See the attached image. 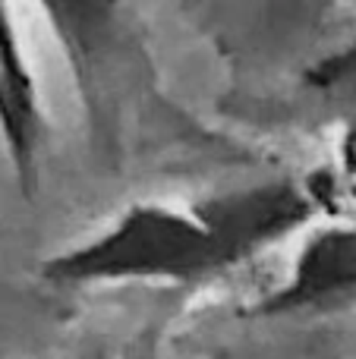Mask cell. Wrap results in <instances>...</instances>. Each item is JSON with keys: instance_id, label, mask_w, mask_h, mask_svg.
Instances as JSON below:
<instances>
[{"instance_id": "1", "label": "cell", "mask_w": 356, "mask_h": 359, "mask_svg": "<svg viewBox=\"0 0 356 359\" xmlns=\"http://www.w3.org/2000/svg\"><path fill=\"white\" fill-rule=\"evenodd\" d=\"M334 192L331 177L290 174L233 186L193 205L136 202L104 230L50 259L44 274L67 284L205 278L306 230L334 208Z\"/></svg>"}, {"instance_id": "3", "label": "cell", "mask_w": 356, "mask_h": 359, "mask_svg": "<svg viewBox=\"0 0 356 359\" xmlns=\"http://www.w3.org/2000/svg\"><path fill=\"white\" fill-rule=\"evenodd\" d=\"M54 32L67 50L73 73L79 69L82 92L101 98V86L107 82L114 57L120 44V22L114 13V0H38Z\"/></svg>"}, {"instance_id": "4", "label": "cell", "mask_w": 356, "mask_h": 359, "mask_svg": "<svg viewBox=\"0 0 356 359\" xmlns=\"http://www.w3.org/2000/svg\"><path fill=\"white\" fill-rule=\"evenodd\" d=\"M356 293V221H328L313 230L294 262L281 303H319Z\"/></svg>"}, {"instance_id": "5", "label": "cell", "mask_w": 356, "mask_h": 359, "mask_svg": "<svg viewBox=\"0 0 356 359\" xmlns=\"http://www.w3.org/2000/svg\"><path fill=\"white\" fill-rule=\"evenodd\" d=\"M309 86L331 104L356 107V38L309 73Z\"/></svg>"}, {"instance_id": "6", "label": "cell", "mask_w": 356, "mask_h": 359, "mask_svg": "<svg viewBox=\"0 0 356 359\" xmlns=\"http://www.w3.org/2000/svg\"><path fill=\"white\" fill-rule=\"evenodd\" d=\"M338 161H341V170L347 177L356 180V120H350L341 136V149H338Z\"/></svg>"}, {"instance_id": "2", "label": "cell", "mask_w": 356, "mask_h": 359, "mask_svg": "<svg viewBox=\"0 0 356 359\" xmlns=\"http://www.w3.org/2000/svg\"><path fill=\"white\" fill-rule=\"evenodd\" d=\"M44 111L10 0H0V139L19 189L32 192L44 149Z\"/></svg>"}]
</instances>
